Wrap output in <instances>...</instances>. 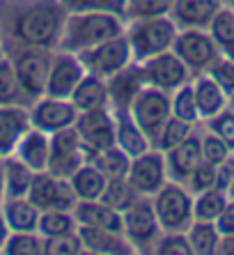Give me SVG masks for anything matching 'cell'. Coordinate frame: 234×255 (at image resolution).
Wrapping results in <instances>:
<instances>
[{
  "mask_svg": "<svg viewBox=\"0 0 234 255\" xmlns=\"http://www.w3.org/2000/svg\"><path fill=\"white\" fill-rule=\"evenodd\" d=\"M0 2V28L16 48H58L62 25L69 14L62 0H7Z\"/></svg>",
  "mask_w": 234,
  "mask_h": 255,
  "instance_id": "cell-1",
  "label": "cell"
},
{
  "mask_svg": "<svg viewBox=\"0 0 234 255\" xmlns=\"http://www.w3.org/2000/svg\"><path fill=\"white\" fill-rule=\"evenodd\" d=\"M126 30V21L117 14L94 12V9H76L69 12L62 25L58 48L69 53H83L92 46L108 42Z\"/></svg>",
  "mask_w": 234,
  "mask_h": 255,
  "instance_id": "cell-2",
  "label": "cell"
},
{
  "mask_svg": "<svg viewBox=\"0 0 234 255\" xmlns=\"http://www.w3.org/2000/svg\"><path fill=\"white\" fill-rule=\"evenodd\" d=\"M126 37L133 53V65L142 62L147 58H154L158 53L172 51L175 37L179 28L170 16H154V18H138V21H126Z\"/></svg>",
  "mask_w": 234,
  "mask_h": 255,
  "instance_id": "cell-3",
  "label": "cell"
},
{
  "mask_svg": "<svg viewBox=\"0 0 234 255\" xmlns=\"http://www.w3.org/2000/svg\"><path fill=\"white\" fill-rule=\"evenodd\" d=\"M152 205L163 232H186L193 223V193L179 182L168 179L152 196Z\"/></svg>",
  "mask_w": 234,
  "mask_h": 255,
  "instance_id": "cell-4",
  "label": "cell"
},
{
  "mask_svg": "<svg viewBox=\"0 0 234 255\" xmlns=\"http://www.w3.org/2000/svg\"><path fill=\"white\" fill-rule=\"evenodd\" d=\"M129 113L154 147L163 125L172 118L170 92H163V90L152 88V85H140L133 99L129 101Z\"/></svg>",
  "mask_w": 234,
  "mask_h": 255,
  "instance_id": "cell-5",
  "label": "cell"
},
{
  "mask_svg": "<svg viewBox=\"0 0 234 255\" xmlns=\"http://www.w3.org/2000/svg\"><path fill=\"white\" fill-rule=\"evenodd\" d=\"M78 58H81L83 67H85V74L99 76L104 81L117 76L119 71L129 69L133 65V53H131V44L126 32L113 37V39L99 44V46L83 51V53H78Z\"/></svg>",
  "mask_w": 234,
  "mask_h": 255,
  "instance_id": "cell-6",
  "label": "cell"
},
{
  "mask_svg": "<svg viewBox=\"0 0 234 255\" xmlns=\"http://www.w3.org/2000/svg\"><path fill=\"white\" fill-rule=\"evenodd\" d=\"M161 226L154 214V205L149 196H140L126 212H122V235L133 246V253H145L156 246L161 237Z\"/></svg>",
  "mask_w": 234,
  "mask_h": 255,
  "instance_id": "cell-7",
  "label": "cell"
},
{
  "mask_svg": "<svg viewBox=\"0 0 234 255\" xmlns=\"http://www.w3.org/2000/svg\"><path fill=\"white\" fill-rule=\"evenodd\" d=\"M55 48H18L16 55L12 58L14 71H16L18 85L23 97H28L30 104L46 92L48 69H51V58Z\"/></svg>",
  "mask_w": 234,
  "mask_h": 255,
  "instance_id": "cell-8",
  "label": "cell"
},
{
  "mask_svg": "<svg viewBox=\"0 0 234 255\" xmlns=\"http://www.w3.org/2000/svg\"><path fill=\"white\" fill-rule=\"evenodd\" d=\"M135 69H138L142 85H152V88H158L170 95L177 88H182L184 83H188L193 76L175 51H165V53H158L142 62H135Z\"/></svg>",
  "mask_w": 234,
  "mask_h": 255,
  "instance_id": "cell-9",
  "label": "cell"
},
{
  "mask_svg": "<svg viewBox=\"0 0 234 255\" xmlns=\"http://www.w3.org/2000/svg\"><path fill=\"white\" fill-rule=\"evenodd\" d=\"M172 51L182 58V62L191 69L193 76L195 74H205L211 67V62L221 55L207 28L179 30L175 37V44H172Z\"/></svg>",
  "mask_w": 234,
  "mask_h": 255,
  "instance_id": "cell-10",
  "label": "cell"
},
{
  "mask_svg": "<svg viewBox=\"0 0 234 255\" xmlns=\"http://www.w3.org/2000/svg\"><path fill=\"white\" fill-rule=\"evenodd\" d=\"M85 161H88V154L83 149L76 127H67V129L51 133V156H48L46 168L48 172L69 179Z\"/></svg>",
  "mask_w": 234,
  "mask_h": 255,
  "instance_id": "cell-11",
  "label": "cell"
},
{
  "mask_svg": "<svg viewBox=\"0 0 234 255\" xmlns=\"http://www.w3.org/2000/svg\"><path fill=\"white\" fill-rule=\"evenodd\" d=\"M28 198L41 212H48V209H67V212H71L74 205L78 202L69 179L58 177V175H53L48 170L35 172Z\"/></svg>",
  "mask_w": 234,
  "mask_h": 255,
  "instance_id": "cell-12",
  "label": "cell"
},
{
  "mask_svg": "<svg viewBox=\"0 0 234 255\" xmlns=\"http://www.w3.org/2000/svg\"><path fill=\"white\" fill-rule=\"evenodd\" d=\"M30 127H35L46 133H55L60 129L76 125L78 111L69 99H58V97H39L28 106Z\"/></svg>",
  "mask_w": 234,
  "mask_h": 255,
  "instance_id": "cell-13",
  "label": "cell"
},
{
  "mask_svg": "<svg viewBox=\"0 0 234 255\" xmlns=\"http://www.w3.org/2000/svg\"><path fill=\"white\" fill-rule=\"evenodd\" d=\"M76 131L81 136L85 154L99 152L115 145V115L111 108H99V111H88L78 113L76 118Z\"/></svg>",
  "mask_w": 234,
  "mask_h": 255,
  "instance_id": "cell-14",
  "label": "cell"
},
{
  "mask_svg": "<svg viewBox=\"0 0 234 255\" xmlns=\"http://www.w3.org/2000/svg\"><path fill=\"white\" fill-rule=\"evenodd\" d=\"M133 189L140 196L152 198L161 186L168 182V170H165V154L158 152L156 147L142 152L140 156H133L129 166V175H126Z\"/></svg>",
  "mask_w": 234,
  "mask_h": 255,
  "instance_id": "cell-15",
  "label": "cell"
},
{
  "mask_svg": "<svg viewBox=\"0 0 234 255\" xmlns=\"http://www.w3.org/2000/svg\"><path fill=\"white\" fill-rule=\"evenodd\" d=\"M83 76H85V67H83L81 58L76 53L55 48L51 58V69H48L46 92L44 95L58 97V99H69L74 88L81 83Z\"/></svg>",
  "mask_w": 234,
  "mask_h": 255,
  "instance_id": "cell-16",
  "label": "cell"
},
{
  "mask_svg": "<svg viewBox=\"0 0 234 255\" xmlns=\"http://www.w3.org/2000/svg\"><path fill=\"white\" fill-rule=\"evenodd\" d=\"M202 161V149H200V133L193 131L184 142H179L177 147L165 152V170H168V179L186 184V179L191 177V172L198 168Z\"/></svg>",
  "mask_w": 234,
  "mask_h": 255,
  "instance_id": "cell-17",
  "label": "cell"
},
{
  "mask_svg": "<svg viewBox=\"0 0 234 255\" xmlns=\"http://www.w3.org/2000/svg\"><path fill=\"white\" fill-rule=\"evenodd\" d=\"M111 111L115 115V145L124 154L133 159V156H140L147 149H152L149 138L142 133V129L131 118L129 106H111Z\"/></svg>",
  "mask_w": 234,
  "mask_h": 255,
  "instance_id": "cell-18",
  "label": "cell"
},
{
  "mask_svg": "<svg viewBox=\"0 0 234 255\" xmlns=\"http://www.w3.org/2000/svg\"><path fill=\"white\" fill-rule=\"evenodd\" d=\"M30 129V115L23 104L0 106V159L14 154L16 142Z\"/></svg>",
  "mask_w": 234,
  "mask_h": 255,
  "instance_id": "cell-19",
  "label": "cell"
},
{
  "mask_svg": "<svg viewBox=\"0 0 234 255\" xmlns=\"http://www.w3.org/2000/svg\"><path fill=\"white\" fill-rule=\"evenodd\" d=\"M14 156L23 161L30 170H35V172L46 170L48 156H51V133L30 127L23 136H21V140L16 142Z\"/></svg>",
  "mask_w": 234,
  "mask_h": 255,
  "instance_id": "cell-20",
  "label": "cell"
},
{
  "mask_svg": "<svg viewBox=\"0 0 234 255\" xmlns=\"http://www.w3.org/2000/svg\"><path fill=\"white\" fill-rule=\"evenodd\" d=\"M78 237L83 242V251L94 255H129L133 246L126 242L122 232L101 230V228H85L78 226Z\"/></svg>",
  "mask_w": 234,
  "mask_h": 255,
  "instance_id": "cell-21",
  "label": "cell"
},
{
  "mask_svg": "<svg viewBox=\"0 0 234 255\" xmlns=\"http://www.w3.org/2000/svg\"><path fill=\"white\" fill-rule=\"evenodd\" d=\"M221 0H175L170 18L179 30L184 28H207L214 14L221 9Z\"/></svg>",
  "mask_w": 234,
  "mask_h": 255,
  "instance_id": "cell-22",
  "label": "cell"
},
{
  "mask_svg": "<svg viewBox=\"0 0 234 255\" xmlns=\"http://www.w3.org/2000/svg\"><path fill=\"white\" fill-rule=\"evenodd\" d=\"M193 85V95L198 101V111H200V122H207L214 115H218L223 108L230 106V97L223 92V88L209 76V74H195L191 78Z\"/></svg>",
  "mask_w": 234,
  "mask_h": 255,
  "instance_id": "cell-23",
  "label": "cell"
},
{
  "mask_svg": "<svg viewBox=\"0 0 234 255\" xmlns=\"http://www.w3.org/2000/svg\"><path fill=\"white\" fill-rule=\"evenodd\" d=\"M71 212L78 226L122 232V214L101 200H78Z\"/></svg>",
  "mask_w": 234,
  "mask_h": 255,
  "instance_id": "cell-24",
  "label": "cell"
},
{
  "mask_svg": "<svg viewBox=\"0 0 234 255\" xmlns=\"http://www.w3.org/2000/svg\"><path fill=\"white\" fill-rule=\"evenodd\" d=\"M69 101L76 106L78 113L88 111H99V108H111V92H108V81L92 74H85L81 83L74 88Z\"/></svg>",
  "mask_w": 234,
  "mask_h": 255,
  "instance_id": "cell-25",
  "label": "cell"
},
{
  "mask_svg": "<svg viewBox=\"0 0 234 255\" xmlns=\"http://www.w3.org/2000/svg\"><path fill=\"white\" fill-rule=\"evenodd\" d=\"M9 232H37L41 209L28 196L23 198H5L0 207Z\"/></svg>",
  "mask_w": 234,
  "mask_h": 255,
  "instance_id": "cell-26",
  "label": "cell"
},
{
  "mask_svg": "<svg viewBox=\"0 0 234 255\" xmlns=\"http://www.w3.org/2000/svg\"><path fill=\"white\" fill-rule=\"evenodd\" d=\"M218 53L234 60V9L230 5H221L214 18L207 25Z\"/></svg>",
  "mask_w": 234,
  "mask_h": 255,
  "instance_id": "cell-27",
  "label": "cell"
},
{
  "mask_svg": "<svg viewBox=\"0 0 234 255\" xmlns=\"http://www.w3.org/2000/svg\"><path fill=\"white\" fill-rule=\"evenodd\" d=\"M2 177H5V198H23L28 196L35 170H30L21 159L9 154L2 159Z\"/></svg>",
  "mask_w": 234,
  "mask_h": 255,
  "instance_id": "cell-28",
  "label": "cell"
},
{
  "mask_svg": "<svg viewBox=\"0 0 234 255\" xmlns=\"http://www.w3.org/2000/svg\"><path fill=\"white\" fill-rule=\"evenodd\" d=\"M88 163H92L106 179H122L129 175L131 159L117 145H111V147L99 149V152H92L88 156Z\"/></svg>",
  "mask_w": 234,
  "mask_h": 255,
  "instance_id": "cell-29",
  "label": "cell"
},
{
  "mask_svg": "<svg viewBox=\"0 0 234 255\" xmlns=\"http://www.w3.org/2000/svg\"><path fill=\"white\" fill-rule=\"evenodd\" d=\"M69 182H71L74 193H76V200H99L108 179H106L92 163L85 161V163L69 177Z\"/></svg>",
  "mask_w": 234,
  "mask_h": 255,
  "instance_id": "cell-30",
  "label": "cell"
},
{
  "mask_svg": "<svg viewBox=\"0 0 234 255\" xmlns=\"http://www.w3.org/2000/svg\"><path fill=\"white\" fill-rule=\"evenodd\" d=\"M186 237L193 255H216L218 242H221V232H218L216 223H211V221H193L186 228Z\"/></svg>",
  "mask_w": 234,
  "mask_h": 255,
  "instance_id": "cell-31",
  "label": "cell"
},
{
  "mask_svg": "<svg viewBox=\"0 0 234 255\" xmlns=\"http://www.w3.org/2000/svg\"><path fill=\"white\" fill-rule=\"evenodd\" d=\"M78 230V223L74 219V212L67 209H48L41 212L39 223H37V235L41 239L51 237H62V235H71Z\"/></svg>",
  "mask_w": 234,
  "mask_h": 255,
  "instance_id": "cell-32",
  "label": "cell"
},
{
  "mask_svg": "<svg viewBox=\"0 0 234 255\" xmlns=\"http://www.w3.org/2000/svg\"><path fill=\"white\" fill-rule=\"evenodd\" d=\"M228 202V193L218 186L214 189H207L202 193H195L193 196V221H211L216 223L218 214L223 212Z\"/></svg>",
  "mask_w": 234,
  "mask_h": 255,
  "instance_id": "cell-33",
  "label": "cell"
},
{
  "mask_svg": "<svg viewBox=\"0 0 234 255\" xmlns=\"http://www.w3.org/2000/svg\"><path fill=\"white\" fill-rule=\"evenodd\" d=\"M138 198H140V193L133 189V184H131L126 177H122V179H108L99 200L122 214V212H126Z\"/></svg>",
  "mask_w": 234,
  "mask_h": 255,
  "instance_id": "cell-34",
  "label": "cell"
},
{
  "mask_svg": "<svg viewBox=\"0 0 234 255\" xmlns=\"http://www.w3.org/2000/svg\"><path fill=\"white\" fill-rule=\"evenodd\" d=\"M170 108H172V118L184 120V122H188V125H198L200 122L198 101H195L191 81L184 83L182 88H177L175 92L170 95Z\"/></svg>",
  "mask_w": 234,
  "mask_h": 255,
  "instance_id": "cell-35",
  "label": "cell"
},
{
  "mask_svg": "<svg viewBox=\"0 0 234 255\" xmlns=\"http://www.w3.org/2000/svg\"><path fill=\"white\" fill-rule=\"evenodd\" d=\"M195 131V125H188V122H184V120H177V118H170L168 122L163 125V129H161V133H158L156 138V145L154 147L158 149V152H170L172 147H177L179 142H184L191 133Z\"/></svg>",
  "mask_w": 234,
  "mask_h": 255,
  "instance_id": "cell-36",
  "label": "cell"
},
{
  "mask_svg": "<svg viewBox=\"0 0 234 255\" xmlns=\"http://www.w3.org/2000/svg\"><path fill=\"white\" fill-rule=\"evenodd\" d=\"M172 5H175V0H126V14H124V21L170 16Z\"/></svg>",
  "mask_w": 234,
  "mask_h": 255,
  "instance_id": "cell-37",
  "label": "cell"
},
{
  "mask_svg": "<svg viewBox=\"0 0 234 255\" xmlns=\"http://www.w3.org/2000/svg\"><path fill=\"white\" fill-rule=\"evenodd\" d=\"M44 239L37 232H9L2 253L5 255H44Z\"/></svg>",
  "mask_w": 234,
  "mask_h": 255,
  "instance_id": "cell-38",
  "label": "cell"
},
{
  "mask_svg": "<svg viewBox=\"0 0 234 255\" xmlns=\"http://www.w3.org/2000/svg\"><path fill=\"white\" fill-rule=\"evenodd\" d=\"M21 85H18L16 71H14V62L9 55L0 60V106H7V104H21Z\"/></svg>",
  "mask_w": 234,
  "mask_h": 255,
  "instance_id": "cell-39",
  "label": "cell"
},
{
  "mask_svg": "<svg viewBox=\"0 0 234 255\" xmlns=\"http://www.w3.org/2000/svg\"><path fill=\"white\" fill-rule=\"evenodd\" d=\"M200 149H202V159L214 163V166H221L230 154H234L232 149L228 147V142L209 129L205 133H200Z\"/></svg>",
  "mask_w": 234,
  "mask_h": 255,
  "instance_id": "cell-40",
  "label": "cell"
},
{
  "mask_svg": "<svg viewBox=\"0 0 234 255\" xmlns=\"http://www.w3.org/2000/svg\"><path fill=\"white\" fill-rule=\"evenodd\" d=\"M207 74L221 85L223 92L232 101L234 99V60L225 58V55H218V58L211 62L209 69H207Z\"/></svg>",
  "mask_w": 234,
  "mask_h": 255,
  "instance_id": "cell-41",
  "label": "cell"
},
{
  "mask_svg": "<svg viewBox=\"0 0 234 255\" xmlns=\"http://www.w3.org/2000/svg\"><path fill=\"white\" fill-rule=\"evenodd\" d=\"M69 12L76 9H94V12H108L122 16L126 14V0H62Z\"/></svg>",
  "mask_w": 234,
  "mask_h": 255,
  "instance_id": "cell-42",
  "label": "cell"
},
{
  "mask_svg": "<svg viewBox=\"0 0 234 255\" xmlns=\"http://www.w3.org/2000/svg\"><path fill=\"white\" fill-rule=\"evenodd\" d=\"M154 253L161 255H193L186 232H161Z\"/></svg>",
  "mask_w": 234,
  "mask_h": 255,
  "instance_id": "cell-43",
  "label": "cell"
},
{
  "mask_svg": "<svg viewBox=\"0 0 234 255\" xmlns=\"http://www.w3.org/2000/svg\"><path fill=\"white\" fill-rule=\"evenodd\" d=\"M44 255H78L85 253L83 251V242L78 237V230L71 235H62V237H51L44 239Z\"/></svg>",
  "mask_w": 234,
  "mask_h": 255,
  "instance_id": "cell-44",
  "label": "cell"
},
{
  "mask_svg": "<svg viewBox=\"0 0 234 255\" xmlns=\"http://www.w3.org/2000/svg\"><path fill=\"white\" fill-rule=\"evenodd\" d=\"M184 186H186L193 196L195 193H202V191H207V189H214V186H216V166L202 159L198 163V168L191 172V177L186 179Z\"/></svg>",
  "mask_w": 234,
  "mask_h": 255,
  "instance_id": "cell-45",
  "label": "cell"
},
{
  "mask_svg": "<svg viewBox=\"0 0 234 255\" xmlns=\"http://www.w3.org/2000/svg\"><path fill=\"white\" fill-rule=\"evenodd\" d=\"M207 129L214 131L216 136H221L223 140L228 142V147L234 152V106L223 108L218 115L207 120Z\"/></svg>",
  "mask_w": 234,
  "mask_h": 255,
  "instance_id": "cell-46",
  "label": "cell"
},
{
  "mask_svg": "<svg viewBox=\"0 0 234 255\" xmlns=\"http://www.w3.org/2000/svg\"><path fill=\"white\" fill-rule=\"evenodd\" d=\"M234 179V154H230L221 166H216V186L223 191H228V186Z\"/></svg>",
  "mask_w": 234,
  "mask_h": 255,
  "instance_id": "cell-47",
  "label": "cell"
},
{
  "mask_svg": "<svg viewBox=\"0 0 234 255\" xmlns=\"http://www.w3.org/2000/svg\"><path fill=\"white\" fill-rule=\"evenodd\" d=\"M216 228L221 235H234V200H230V198H228V202H225L223 212L218 214Z\"/></svg>",
  "mask_w": 234,
  "mask_h": 255,
  "instance_id": "cell-48",
  "label": "cell"
},
{
  "mask_svg": "<svg viewBox=\"0 0 234 255\" xmlns=\"http://www.w3.org/2000/svg\"><path fill=\"white\" fill-rule=\"evenodd\" d=\"M216 255H234V235H221Z\"/></svg>",
  "mask_w": 234,
  "mask_h": 255,
  "instance_id": "cell-49",
  "label": "cell"
},
{
  "mask_svg": "<svg viewBox=\"0 0 234 255\" xmlns=\"http://www.w3.org/2000/svg\"><path fill=\"white\" fill-rule=\"evenodd\" d=\"M7 237H9V228H7L5 216H2V212H0V253H2V246H5Z\"/></svg>",
  "mask_w": 234,
  "mask_h": 255,
  "instance_id": "cell-50",
  "label": "cell"
},
{
  "mask_svg": "<svg viewBox=\"0 0 234 255\" xmlns=\"http://www.w3.org/2000/svg\"><path fill=\"white\" fill-rule=\"evenodd\" d=\"M5 202V177H2V159H0V207Z\"/></svg>",
  "mask_w": 234,
  "mask_h": 255,
  "instance_id": "cell-51",
  "label": "cell"
},
{
  "mask_svg": "<svg viewBox=\"0 0 234 255\" xmlns=\"http://www.w3.org/2000/svg\"><path fill=\"white\" fill-rule=\"evenodd\" d=\"M7 55V51H5V42H2V35H0V60Z\"/></svg>",
  "mask_w": 234,
  "mask_h": 255,
  "instance_id": "cell-52",
  "label": "cell"
},
{
  "mask_svg": "<svg viewBox=\"0 0 234 255\" xmlns=\"http://www.w3.org/2000/svg\"><path fill=\"white\" fill-rule=\"evenodd\" d=\"M225 193H228V198H230V200H234V179H232V184L228 186V191H225Z\"/></svg>",
  "mask_w": 234,
  "mask_h": 255,
  "instance_id": "cell-53",
  "label": "cell"
},
{
  "mask_svg": "<svg viewBox=\"0 0 234 255\" xmlns=\"http://www.w3.org/2000/svg\"><path fill=\"white\" fill-rule=\"evenodd\" d=\"M221 2H223V5H230V2H232V0H221Z\"/></svg>",
  "mask_w": 234,
  "mask_h": 255,
  "instance_id": "cell-54",
  "label": "cell"
},
{
  "mask_svg": "<svg viewBox=\"0 0 234 255\" xmlns=\"http://www.w3.org/2000/svg\"><path fill=\"white\" fill-rule=\"evenodd\" d=\"M230 7H232V9H234V0H232V2H230Z\"/></svg>",
  "mask_w": 234,
  "mask_h": 255,
  "instance_id": "cell-55",
  "label": "cell"
}]
</instances>
